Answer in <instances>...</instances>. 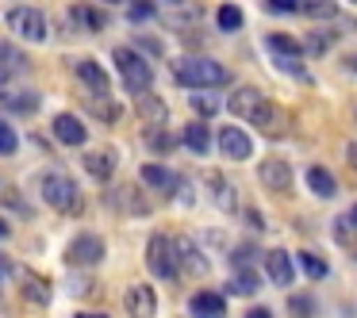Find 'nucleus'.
<instances>
[{"label": "nucleus", "instance_id": "nucleus-13", "mask_svg": "<svg viewBox=\"0 0 357 318\" xmlns=\"http://www.w3.org/2000/svg\"><path fill=\"white\" fill-rule=\"evenodd\" d=\"M0 108L16 111V116H35V111H39V93H31V88H16V85H4V88H0Z\"/></svg>", "mask_w": 357, "mask_h": 318}, {"label": "nucleus", "instance_id": "nucleus-18", "mask_svg": "<svg viewBox=\"0 0 357 318\" xmlns=\"http://www.w3.org/2000/svg\"><path fill=\"white\" fill-rule=\"evenodd\" d=\"M208 192H211V200H215V207L238 211V192H234L231 180H223V177H215V173H211V177H208Z\"/></svg>", "mask_w": 357, "mask_h": 318}, {"label": "nucleus", "instance_id": "nucleus-12", "mask_svg": "<svg viewBox=\"0 0 357 318\" xmlns=\"http://www.w3.org/2000/svg\"><path fill=\"white\" fill-rule=\"evenodd\" d=\"M123 307H127V315H131V318H154V310H158L154 287H150V284H131V287H127Z\"/></svg>", "mask_w": 357, "mask_h": 318}, {"label": "nucleus", "instance_id": "nucleus-3", "mask_svg": "<svg viewBox=\"0 0 357 318\" xmlns=\"http://www.w3.org/2000/svg\"><path fill=\"white\" fill-rule=\"evenodd\" d=\"M112 58H116V70H119V77H123V85H127V93H150V81H154V73H150V65L142 62L139 54H135L131 47H116L112 50Z\"/></svg>", "mask_w": 357, "mask_h": 318}, {"label": "nucleus", "instance_id": "nucleus-22", "mask_svg": "<svg viewBox=\"0 0 357 318\" xmlns=\"http://www.w3.org/2000/svg\"><path fill=\"white\" fill-rule=\"evenodd\" d=\"M139 116H142V123L162 127V123H165V116H169V108H165V100H158V96L139 93Z\"/></svg>", "mask_w": 357, "mask_h": 318}, {"label": "nucleus", "instance_id": "nucleus-44", "mask_svg": "<svg viewBox=\"0 0 357 318\" xmlns=\"http://www.w3.org/2000/svg\"><path fill=\"white\" fill-rule=\"evenodd\" d=\"M349 223H354V226H357V203H354V211H349Z\"/></svg>", "mask_w": 357, "mask_h": 318}, {"label": "nucleus", "instance_id": "nucleus-20", "mask_svg": "<svg viewBox=\"0 0 357 318\" xmlns=\"http://www.w3.org/2000/svg\"><path fill=\"white\" fill-rule=\"evenodd\" d=\"M192 315L200 318H223L227 315V303L219 292H196L192 295Z\"/></svg>", "mask_w": 357, "mask_h": 318}, {"label": "nucleus", "instance_id": "nucleus-9", "mask_svg": "<svg viewBox=\"0 0 357 318\" xmlns=\"http://www.w3.org/2000/svg\"><path fill=\"white\" fill-rule=\"evenodd\" d=\"M154 12L165 24H196L204 16L200 0H154Z\"/></svg>", "mask_w": 357, "mask_h": 318}, {"label": "nucleus", "instance_id": "nucleus-34", "mask_svg": "<svg viewBox=\"0 0 357 318\" xmlns=\"http://www.w3.org/2000/svg\"><path fill=\"white\" fill-rule=\"evenodd\" d=\"M215 24L223 27V31H238V27H242V8H238V4H223Z\"/></svg>", "mask_w": 357, "mask_h": 318}, {"label": "nucleus", "instance_id": "nucleus-14", "mask_svg": "<svg viewBox=\"0 0 357 318\" xmlns=\"http://www.w3.org/2000/svg\"><path fill=\"white\" fill-rule=\"evenodd\" d=\"M142 184L154 188L162 200H169V196H177L181 177H177L173 169H165V165H142Z\"/></svg>", "mask_w": 357, "mask_h": 318}, {"label": "nucleus", "instance_id": "nucleus-1", "mask_svg": "<svg viewBox=\"0 0 357 318\" xmlns=\"http://www.w3.org/2000/svg\"><path fill=\"white\" fill-rule=\"evenodd\" d=\"M173 77L185 88H219V85L231 81V73H227V65L211 62V58H204V54H185V58L173 62Z\"/></svg>", "mask_w": 357, "mask_h": 318}, {"label": "nucleus", "instance_id": "nucleus-30", "mask_svg": "<svg viewBox=\"0 0 357 318\" xmlns=\"http://www.w3.org/2000/svg\"><path fill=\"white\" fill-rule=\"evenodd\" d=\"M300 8L307 12L311 19H338V8H334V0H300Z\"/></svg>", "mask_w": 357, "mask_h": 318}, {"label": "nucleus", "instance_id": "nucleus-24", "mask_svg": "<svg viewBox=\"0 0 357 318\" xmlns=\"http://www.w3.org/2000/svg\"><path fill=\"white\" fill-rule=\"evenodd\" d=\"M27 70V58L20 54L16 47H8V42H0V81H12L16 73Z\"/></svg>", "mask_w": 357, "mask_h": 318}, {"label": "nucleus", "instance_id": "nucleus-39", "mask_svg": "<svg viewBox=\"0 0 357 318\" xmlns=\"http://www.w3.org/2000/svg\"><path fill=\"white\" fill-rule=\"evenodd\" d=\"M265 8L269 12H296L300 8V0H265Z\"/></svg>", "mask_w": 357, "mask_h": 318}, {"label": "nucleus", "instance_id": "nucleus-21", "mask_svg": "<svg viewBox=\"0 0 357 318\" xmlns=\"http://www.w3.org/2000/svg\"><path fill=\"white\" fill-rule=\"evenodd\" d=\"M77 81L89 88V93H100V96H108V73H104L96 62H81V65H77Z\"/></svg>", "mask_w": 357, "mask_h": 318}, {"label": "nucleus", "instance_id": "nucleus-8", "mask_svg": "<svg viewBox=\"0 0 357 318\" xmlns=\"http://www.w3.org/2000/svg\"><path fill=\"white\" fill-rule=\"evenodd\" d=\"M108 203L119 211V215H135V218H142V215H150V211H154V203H150L146 196L139 192V188H131V184L112 188V192H108Z\"/></svg>", "mask_w": 357, "mask_h": 318}, {"label": "nucleus", "instance_id": "nucleus-10", "mask_svg": "<svg viewBox=\"0 0 357 318\" xmlns=\"http://www.w3.org/2000/svg\"><path fill=\"white\" fill-rule=\"evenodd\" d=\"M219 150H223V157H231V161H246L250 154H254V138H250L242 127H223V131L215 134Z\"/></svg>", "mask_w": 357, "mask_h": 318}, {"label": "nucleus", "instance_id": "nucleus-33", "mask_svg": "<svg viewBox=\"0 0 357 318\" xmlns=\"http://www.w3.org/2000/svg\"><path fill=\"white\" fill-rule=\"evenodd\" d=\"M296 261L303 264V272H307L311 280H323V276H326V261H323L319 253H311V249H303V253L296 257Z\"/></svg>", "mask_w": 357, "mask_h": 318}, {"label": "nucleus", "instance_id": "nucleus-2", "mask_svg": "<svg viewBox=\"0 0 357 318\" xmlns=\"http://www.w3.org/2000/svg\"><path fill=\"white\" fill-rule=\"evenodd\" d=\"M39 192H43V200L54 211H62V215H81V211H85V196H81V188L73 184L66 173H47V177L39 180Z\"/></svg>", "mask_w": 357, "mask_h": 318}, {"label": "nucleus", "instance_id": "nucleus-40", "mask_svg": "<svg viewBox=\"0 0 357 318\" xmlns=\"http://www.w3.org/2000/svg\"><path fill=\"white\" fill-rule=\"evenodd\" d=\"M246 318H273V310H265V307H250V310H246Z\"/></svg>", "mask_w": 357, "mask_h": 318}, {"label": "nucleus", "instance_id": "nucleus-41", "mask_svg": "<svg viewBox=\"0 0 357 318\" xmlns=\"http://www.w3.org/2000/svg\"><path fill=\"white\" fill-rule=\"evenodd\" d=\"M346 157H349V165H354V169H357V146H354V142H349V146H346Z\"/></svg>", "mask_w": 357, "mask_h": 318}, {"label": "nucleus", "instance_id": "nucleus-15", "mask_svg": "<svg viewBox=\"0 0 357 318\" xmlns=\"http://www.w3.org/2000/svg\"><path fill=\"white\" fill-rule=\"evenodd\" d=\"M173 253H177V264L188 272V276H208V272H211L208 257H204L188 238H177V241H173Z\"/></svg>", "mask_w": 357, "mask_h": 318}, {"label": "nucleus", "instance_id": "nucleus-28", "mask_svg": "<svg viewBox=\"0 0 357 318\" xmlns=\"http://www.w3.org/2000/svg\"><path fill=\"white\" fill-rule=\"evenodd\" d=\"M257 100H261V93H257V88H234L231 100H227V111H234V116L246 119V116H250V108H254Z\"/></svg>", "mask_w": 357, "mask_h": 318}, {"label": "nucleus", "instance_id": "nucleus-5", "mask_svg": "<svg viewBox=\"0 0 357 318\" xmlns=\"http://www.w3.org/2000/svg\"><path fill=\"white\" fill-rule=\"evenodd\" d=\"M8 27L20 35V39H27V42L47 39V16H43L39 8H27V4H20V8L8 12Z\"/></svg>", "mask_w": 357, "mask_h": 318}, {"label": "nucleus", "instance_id": "nucleus-6", "mask_svg": "<svg viewBox=\"0 0 357 318\" xmlns=\"http://www.w3.org/2000/svg\"><path fill=\"white\" fill-rule=\"evenodd\" d=\"M66 261L70 264H81V269H93V264L104 261V241L96 234H77L66 249Z\"/></svg>", "mask_w": 357, "mask_h": 318}, {"label": "nucleus", "instance_id": "nucleus-7", "mask_svg": "<svg viewBox=\"0 0 357 318\" xmlns=\"http://www.w3.org/2000/svg\"><path fill=\"white\" fill-rule=\"evenodd\" d=\"M250 123L257 127V131H265V134H280L288 127V116H284V108H280V104H273V100H257L254 108H250Z\"/></svg>", "mask_w": 357, "mask_h": 318}, {"label": "nucleus", "instance_id": "nucleus-4", "mask_svg": "<svg viewBox=\"0 0 357 318\" xmlns=\"http://www.w3.org/2000/svg\"><path fill=\"white\" fill-rule=\"evenodd\" d=\"M146 269L154 272L158 280L177 276V253H173L169 234H150V241H146Z\"/></svg>", "mask_w": 357, "mask_h": 318}, {"label": "nucleus", "instance_id": "nucleus-43", "mask_svg": "<svg viewBox=\"0 0 357 318\" xmlns=\"http://www.w3.org/2000/svg\"><path fill=\"white\" fill-rule=\"evenodd\" d=\"M0 238H8V223L4 218H0Z\"/></svg>", "mask_w": 357, "mask_h": 318}, {"label": "nucleus", "instance_id": "nucleus-16", "mask_svg": "<svg viewBox=\"0 0 357 318\" xmlns=\"http://www.w3.org/2000/svg\"><path fill=\"white\" fill-rule=\"evenodd\" d=\"M265 276H269L277 287H288V284L296 280V264H292V257H288L284 249H269V253H265Z\"/></svg>", "mask_w": 357, "mask_h": 318}, {"label": "nucleus", "instance_id": "nucleus-11", "mask_svg": "<svg viewBox=\"0 0 357 318\" xmlns=\"http://www.w3.org/2000/svg\"><path fill=\"white\" fill-rule=\"evenodd\" d=\"M257 177H261V184L269 188V192H288V188H292V165H288L284 157H265V161L257 165Z\"/></svg>", "mask_w": 357, "mask_h": 318}, {"label": "nucleus", "instance_id": "nucleus-29", "mask_svg": "<svg viewBox=\"0 0 357 318\" xmlns=\"http://www.w3.org/2000/svg\"><path fill=\"white\" fill-rule=\"evenodd\" d=\"M265 42L273 47V54H277V58H300V54H303V42H300V39H292V35H280V31H273Z\"/></svg>", "mask_w": 357, "mask_h": 318}, {"label": "nucleus", "instance_id": "nucleus-26", "mask_svg": "<svg viewBox=\"0 0 357 318\" xmlns=\"http://www.w3.org/2000/svg\"><path fill=\"white\" fill-rule=\"evenodd\" d=\"M185 146L192 150L196 157H204L211 150V134H208V127H204V119H196V123L185 127Z\"/></svg>", "mask_w": 357, "mask_h": 318}, {"label": "nucleus", "instance_id": "nucleus-17", "mask_svg": "<svg viewBox=\"0 0 357 318\" xmlns=\"http://www.w3.org/2000/svg\"><path fill=\"white\" fill-rule=\"evenodd\" d=\"M116 150H93V154H85V173L93 180H112V173H116Z\"/></svg>", "mask_w": 357, "mask_h": 318}, {"label": "nucleus", "instance_id": "nucleus-35", "mask_svg": "<svg viewBox=\"0 0 357 318\" xmlns=\"http://www.w3.org/2000/svg\"><path fill=\"white\" fill-rule=\"evenodd\" d=\"M192 111H196V116H200V119H211V116H215V111H223V108H219V104H215V96L192 93Z\"/></svg>", "mask_w": 357, "mask_h": 318}, {"label": "nucleus", "instance_id": "nucleus-25", "mask_svg": "<svg viewBox=\"0 0 357 318\" xmlns=\"http://www.w3.org/2000/svg\"><path fill=\"white\" fill-rule=\"evenodd\" d=\"M307 188L315 196H323V200H331V196L338 192V180H334L323 165H311V169H307Z\"/></svg>", "mask_w": 357, "mask_h": 318}, {"label": "nucleus", "instance_id": "nucleus-27", "mask_svg": "<svg viewBox=\"0 0 357 318\" xmlns=\"http://www.w3.org/2000/svg\"><path fill=\"white\" fill-rule=\"evenodd\" d=\"M24 299L47 307V303H50V280L35 276V272H24Z\"/></svg>", "mask_w": 357, "mask_h": 318}, {"label": "nucleus", "instance_id": "nucleus-46", "mask_svg": "<svg viewBox=\"0 0 357 318\" xmlns=\"http://www.w3.org/2000/svg\"><path fill=\"white\" fill-rule=\"evenodd\" d=\"M354 4H357V0H354Z\"/></svg>", "mask_w": 357, "mask_h": 318}, {"label": "nucleus", "instance_id": "nucleus-31", "mask_svg": "<svg viewBox=\"0 0 357 318\" xmlns=\"http://www.w3.org/2000/svg\"><path fill=\"white\" fill-rule=\"evenodd\" d=\"M154 16H158L154 0H131V4H127V19H131V24H150Z\"/></svg>", "mask_w": 357, "mask_h": 318}, {"label": "nucleus", "instance_id": "nucleus-38", "mask_svg": "<svg viewBox=\"0 0 357 318\" xmlns=\"http://www.w3.org/2000/svg\"><path fill=\"white\" fill-rule=\"evenodd\" d=\"M292 310H296V315H300V318H307L311 310H315V303H311L307 295H292Z\"/></svg>", "mask_w": 357, "mask_h": 318}, {"label": "nucleus", "instance_id": "nucleus-45", "mask_svg": "<svg viewBox=\"0 0 357 318\" xmlns=\"http://www.w3.org/2000/svg\"><path fill=\"white\" fill-rule=\"evenodd\" d=\"M104 4H119V0H104Z\"/></svg>", "mask_w": 357, "mask_h": 318}, {"label": "nucleus", "instance_id": "nucleus-23", "mask_svg": "<svg viewBox=\"0 0 357 318\" xmlns=\"http://www.w3.org/2000/svg\"><path fill=\"white\" fill-rule=\"evenodd\" d=\"M70 16H73V24H77L81 31H104V27H108V16L96 12V8H89V4H73Z\"/></svg>", "mask_w": 357, "mask_h": 318}, {"label": "nucleus", "instance_id": "nucleus-19", "mask_svg": "<svg viewBox=\"0 0 357 318\" xmlns=\"http://www.w3.org/2000/svg\"><path fill=\"white\" fill-rule=\"evenodd\" d=\"M54 138L66 142V146H81L85 142V123L77 116H58L54 119Z\"/></svg>", "mask_w": 357, "mask_h": 318}, {"label": "nucleus", "instance_id": "nucleus-32", "mask_svg": "<svg viewBox=\"0 0 357 318\" xmlns=\"http://www.w3.org/2000/svg\"><path fill=\"white\" fill-rule=\"evenodd\" d=\"M146 146L154 150V154H169L177 142H173V134L165 131V127H162V131H158V127H150V131H146Z\"/></svg>", "mask_w": 357, "mask_h": 318}, {"label": "nucleus", "instance_id": "nucleus-37", "mask_svg": "<svg viewBox=\"0 0 357 318\" xmlns=\"http://www.w3.org/2000/svg\"><path fill=\"white\" fill-rule=\"evenodd\" d=\"M303 54H326V35H307V42H303Z\"/></svg>", "mask_w": 357, "mask_h": 318}, {"label": "nucleus", "instance_id": "nucleus-42", "mask_svg": "<svg viewBox=\"0 0 357 318\" xmlns=\"http://www.w3.org/2000/svg\"><path fill=\"white\" fill-rule=\"evenodd\" d=\"M77 318H108V315H93V310H81Z\"/></svg>", "mask_w": 357, "mask_h": 318}, {"label": "nucleus", "instance_id": "nucleus-36", "mask_svg": "<svg viewBox=\"0 0 357 318\" xmlns=\"http://www.w3.org/2000/svg\"><path fill=\"white\" fill-rule=\"evenodd\" d=\"M16 146H20V138H16V131H12L4 119H0V154H16Z\"/></svg>", "mask_w": 357, "mask_h": 318}]
</instances>
